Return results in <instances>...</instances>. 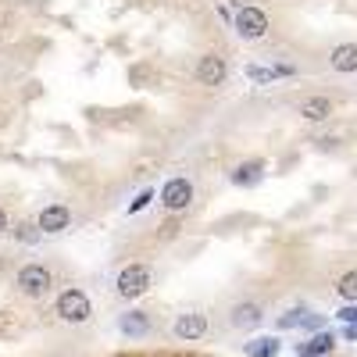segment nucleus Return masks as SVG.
Returning a JSON list of instances; mask_svg holds the SVG:
<instances>
[{"label":"nucleus","instance_id":"nucleus-5","mask_svg":"<svg viewBox=\"0 0 357 357\" xmlns=\"http://www.w3.org/2000/svg\"><path fill=\"white\" fill-rule=\"evenodd\" d=\"M193 200V183L190 178H168L165 190H161V204L168 207V211H186Z\"/></svg>","mask_w":357,"mask_h":357},{"label":"nucleus","instance_id":"nucleus-3","mask_svg":"<svg viewBox=\"0 0 357 357\" xmlns=\"http://www.w3.org/2000/svg\"><path fill=\"white\" fill-rule=\"evenodd\" d=\"M54 311H57V318L68 321V325H82V321H89V314H93V304H89V296L82 289L72 286V289H65L61 296H57Z\"/></svg>","mask_w":357,"mask_h":357},{"label":"nucleus","instance_id":"nucleus-7","mask_svg":"<svg viewBox=\"0 0 357 357\" xmlns=\"http://www.w3.org/2000/svg\"><path fill=\"white\" fill-rule=\"evenodd\" d=\"M261 321H264V307L257 301H240V304H232V311H229L232 329H257Z\"/></svg>","mask_w":357,"mask_h":357},{"label":"nucleus","instance_id":"nucleus-6","mask_svg":"<svg viewBox=\"0 0 357 357\" xmlns=\"http://www.w3.org/2000/svg\"><path fill=\"white\" fill-rule=\"evenodd\" d=\"M236 33L243 40H261L268 33V15L261 8H240V15H236Z\"/></svg>","mask_w":357,"mask_h":357},{"label":"nucleus","instance_id":"nucleus-15","mask_svg":"<svg viewBox=\"0 0 357 357\" xmlns=\"http://www.w3.org/2000/svg\"><path fill=\"white\" fill-rule=\"evenodd\" d=\"M275 354H279V340H272V336H261V340L247 343V357H275Z\"/></svg>","mask_w":357,"mask_h":357},{"label":"nucleus","instance_id":"nucleus-22","mask_svg":"<svg viewBox=\"0 0 357 357\" xmlns=\"http://www.w3.org/2000/svg\"><path fill=\"white\" fill-rule=\"evenodd\" d=\"M8 229V215H4V207H0V232Z\"/></svg>","mask_w":357,"mask_h":357},{"label":"nucleus","instance_id":"nucleus-20","mask_svg":"<svg viewBox=\"0 0 357 357\" xmlns=\"http://www.w3.org/2000/svg\"><path fill=\"white\" fill-rule=\"evenodd\" d=\"M15 236H18L22 243H29V240H36V236H40V229H33V225H18V232H15Z\"/></svg>","mask_w":357,"mask_h":357},{"label":"nucleus","instance_id":"nucleus-8","mask_svg":"<svg viewBox=\"0 0 357 357\" xmlns=\"http://www.w3.org/2000/svg\"><path fill=\"white\" fill-rule=\"evenodd\" d=\"M118 333L129 336V340H143V336L154 333V321L146 311H126V314H118Z\"/></svg>","mask_w":357,"mask_h":357},{"label":"nucleus","instance_id":"nucleus-21","mask_svg":"<svg viewBox=\"0 0 357 357\" xmlns=\"http://www.w3.org/2000/svg\"><path fill=\"white\" fill-rule=\"evenodd\" d=\"M343 336H347V340H357V325H347V329H343Z\"/></svg>","mask_w":357,"mask_h":357},{"label":"nucleus","instance_id":"nucleus-13","mask_svg":"<svg viewBox=\"0 0 357 357\" xmlns=\"http://www.w3.org/2000/svg\"><path fill=\"white\" fill-rule=\"evenodd\" d=\"M301 114L307 118V122H325V118L333 114V100L329 97H311L301 104Z\"/></svg>","mask_w":357,"mask_h":357},{"label":"nucleus","instance_id":"nucleus-2","mask_svg":"<svg viewBox=\"0 0 357 357\" xmlns=\"http://www.w3.org/2000/svg\"><path fill=\"white\" fill-rule=\"evenodd\" d=\"M151 268L146 264H129L118 272L114 279V293H118V301H136V296H143L146 289H151Z\"/></svg>","mask_w":357,"mask_h":357},{"label":"nucleus","instance_id":"nucleus-12","mask_svg":"<svg viewBox=\"0 0 357 357\" xmlns=\"http://www.w3.org/2000/svg\"><path fill=\"white\" fill-rule=\"evenodd\" d=\"M329 65L336 68V72H357V43H340L333 54H329Z\"/></svg>","mask_w":357,"mask_h":357},{"label":"nucleus","instance_id":"nucleus-9","mask_svg":"<svg viewBox=\"0 0 357 357\" xmlns=\"http://www.w3.org/2000/svg\"><path fill=\"white\" fill-rule=\"evenodd\" d=\"M225 75H229L225 57H218V54H204L200 61H197V79H200L204 86H222Z\"/></svg>","mask_w":357,"mask_h":357},{"label":"nucleus","instance_id":"nucleus-4","mask_svg":"<svg viewBox=\"0 0 357 357\" xmlns=\"http://www.w3.org/2000/svg\"><path fill=\"white\" fill-rule=\"evenodd\" d=\"M172 336L175 340H183V343H197L207 336V314L200 311H186V314H178L175 325H172Z\"/></svg>","mask_w":357,"mask_h":357},{"label":"nucleus","instance_id":"nucleus-19","mask_svg":"<svg viewBox=\"0 0 357 357\" xmlns=\"http://www.w3.org/2000/svg\"><path fill=\"white\" fill-rule=\"evenodd\" d=\"M151 200H154V190H143V193H136V200L129 204V211H139V207H143V204H151Z\"/></svg>","mask_w":357,"mask_h":357},{"label":"nucleus","instance_id":"nucleus-16","mask_svg":"<svg viewBox=\"0 0 357 357\" xmlns=\"http://www.w3.org/2000/svg\"><path fill=\"white\" fill-rule=\"evenodd\" d=\"M293 68H286V65H279V68H261V65H250L247 68V75L254 79V82H272V79H279V75H289Z\"/></svg>","mask_w":357,"mask_h":357},{"label":"nucleus","instance_id":"nucleus-1","mask_svg":"<svg viewBox=\"0 0 357 357\" xmlns=\"http://www.w3.org/2000/svg\"><path fill=\"white\" fill-rule=\"evenodd\" d=\"M15 286H18L22 296H33V301H40V296L50 293L54 275H50V268H47V264H22V268H18V275H15Z\"/></svg>","mask_w":357,"mask_h":357},{"label":"nucleus","instance_id":"nucleus-14","mask_svg":"<svg viewBox=\"0 0 357 357\" xmlns=\"http://www.w3.org/2000/svg\"><path fill=\"white\" fill-rule=\"evenodd\" d=\"M296 325H321V318H314V314H311V311H304V307L286 311V314L279 318V329H296Z\"/></svg>","mask_w":357,"mask_h":357},{"label":"nucleus","instance_id":"nucleus-18","mask_svg":"<svg viewBox=\"0 0 357 357\" xmlns=\"http://www.w3.org/2000/svg\"><path fill=\"white\" fill-rule=\"evenodd\" d=\"M336 318H340L343 325H357V304H347V307H340V311H336Z\"/></svg>","mask_w":357,"mask_h":357},{"label":"nucleus","instance_id":"nucleus-11","mask_svg":"<svg viewBox=\"0 0 357 357\" xmlns=\"http://www.w3.org/2000/svg\"><path fill=\"white\" fill-rule=\"evenodd\" d=\"M261 175H264V161H243V165H236L229 172V178L236 186H257Z\"/></svg>","mask_w":357,"mask_h":357},{"label":"nucleus","instance_id":"nucleus-17","mask_svg":"<svg viewBox=\"0 0 357 357\" xmlns=\"http://www.w3.org/2000/svg\"><path fill=\"white\" fill-rule=\"evenodd\" d=\"M336 293L343 296L347 304H357V272H347V275L336 282Z\"/></svg>","mask_w":357,"mask_h":357},{"label":"nucleus","instance_id":"nucleus-10","mask_svg":"<svg viewBox=\"0 0 357 357\" xmlns=\"http://www.w3.org/2000/svg\"><path fill=\"white\" fill-rule=\"evenodd\" d=\"M68 222H72V211L65 204H47L36 218V229L40 232H61V229H68Z\"/></svg>","mask_w":357,"mask_h":357}]
</instances>
